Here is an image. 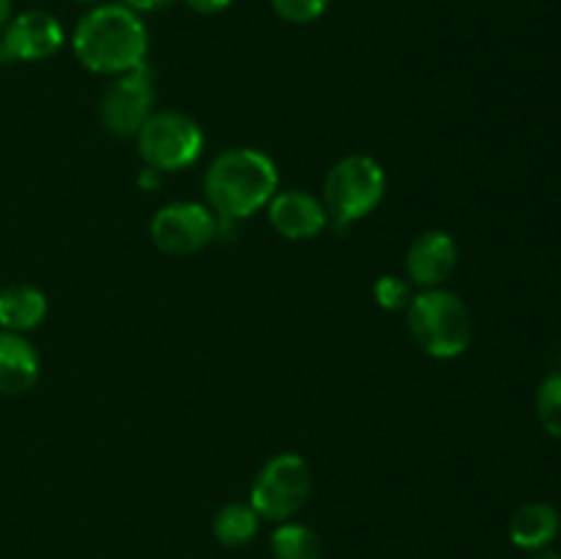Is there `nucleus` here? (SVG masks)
Masks as SVG:
<instances>
[{
	"instance_id": "obj_1",
	"label": "nucleus",
	"mask_w": 561,
	"mask_h": 559,
	"mask_svg": "<svg viewBox=\"0 0 561 559\" xmlns=\"http://www.w3.org/2000/svg\"><path fill=\"white\" fill-rule=\"evenodd\" d=\"M71 47L85 69L115 77L146 64L148 31L137 11L124 3H102L77 22Z\"/></svg>"
},
{
	"instance_id": "obj_2",
	"label": "nucleus",
	"mask_w": 561,
	"mask_h": 559,
	"mask_svg": "<svg viewBox=\"0 0 561 559\" xmlns=\"http://www.w3.org/2000/svg\"><path fill=\"white\" fill-rule=\"evenodd\" d=\"M279 173L257 148H228L217 153L203 175V192L219 219H247L277 195Z\"/></svg>"
},
{
	"instance_id": "obj_3",
	"label": "nucleus",
	"mask_w": 561,
	"mask_h": 559,
	"mask_svg": "<svg viewBox=\"0 0 561 559\" xmlns=\"http://www.w3.org/2000/svg\"><path fill=\"white\" fill-rule=\"evenodd\" d=\"M405 316H409L411 338L425 354L436 360H453L469 349L474 321L466 301L453 290L425 288L422 294H414L411 305L405 307Z\"/></svg>"
},
{
	"instance_id": "obj_4",
	"label": "nucleus",
	"mask_w": 561,
	"mask_h": 559,
	"mask_svg": "<svg viewBox=\"0 0 561 559\" xmlns=\"http://www.w3.org/2000/svg\"><path fill=\"white\" fill-rule=\"evenodd\" d=\"M387 192V173L367 153H351L332 164L323 181V206L337 230H348L362 217L373 214Z\"/></svg>"
},
{
	"instance_id": "obj_5",
	"label": "nucleus",
	"mask_w": 561,
	"mask_h": 559,
	"mask_svg": "<svg viewBox=\"0 0 561 559\" xmlns=\"http://www.w3.org/2000/svg\"><path fill=\"white\" fill-rule=\"evenodd\" d=\"M312 491V471L301 455H274L257 471L250 491V504L266 521H288L305 507Z\"/></svg>"
},
{
	"instance_id": "obj_6",
	"label": "nucleus",
	"mask_w": 561,
	"mask_h": 559,
	"mask_svg": "<svg viewBox=\"0 0 561 559\" xmlns=\"http://www.w3.org/2000/svg\"><path fill=\"white\" fill-rule=\"evenodd\" d=\"M137 153L162 173L190 168L203 153V129L184 113H153L137 132Z\"/></svg>"
},
{
	"instance_id": "obj_7",
	"label": "nucleus",
	"mask_w": 561,
	"mask_h": 559,
	"mask_svg": "<svg viewBox=\"0 0 561 559\" xmlns=\"http://www.w3.org/2000/svg\"><path fill=\"white\" fill-rule=\"evenodd\" d=\"M153 71L148 64L115 75V80L102 93V124L115 137H135L140 126L153 115Z\"/></svg>"
},
{
	"instance_id": "obj_8",
	"label": "nucleus",
	"mask_w": 561,
	"mask_h": 559,
	"mask_svg": "<svg viewBox=\"0 0 561 559\" xmlns=\"http://www.w3.org/2000/svg\"><path fill=\"white\" fill-rule=\"evenodd\" d=\"M219 233V219L203 203L179 201L159 208L151 219V239L168 255H192L211 244Z\"/></svg>"
},
{
	"instance_id": "obj_9",
	"label": "nucleus",
	"mask_w": 561,
	"mask_h": 559,
	"mask_svg": "<svg viewBox=\"0 0 561 559\" xmlns=\"http://www.w3.org/2000/svg\"><path fill=\"white\" fill-rule=\"evenodd\" d=\"M64 44V27L47 11H25L5 25L0 47L5 60H47Z\"/></svg>"
},
{
	"instance_id": "obj_10",
	"label": "nucleus",
	"mask_w": 561,
	"mask_h": 559,
	"mask_svg": "<svg viewBox=\"0 0 561 559\" xmlns=\"http://www.w3.org/2000/svg\"><path fill=\"white\" fill-rule=\"evenodd\" d=\"M458 266V244L447 230H425L416 236L405 255V272L414 285L442 288Z\"/></svg>"
},
{
	"instance_id": "obj_11",
	"label": "nucleus",
	"mask_w": 561,
	"mask_h": 559,
	"mask_svg": "<svg viewBox=\"0 0 561 559\" xmlns=\"http://www.w3.org/2000/svg\"><path fill=\"white\" fill-rule=\"evenodd\" d=\"M268 223L290 241L316 239L329 225V212L321 197L305 190H285L268 201Z\"/></svg>"
},
{
	"instance_id": "obj_12",
	"label": "nucleus",
	"mask_w": 561,
	"mask_h": 559,
	"mask_svg": "<svg viewBox=\"0 0 561 559\" xmlns=\"http://www.w3.org/2000/svg\"><path fill=\"white\" fill-rule=\"evenodd\" d=\"M38 381V354L20 332H0V392L22 395Z\"/></svg>"
},
{
	"instance_id": "obj_13",
	"label": "nucleus",
	"mask_w": 561,
	"mask_h": 559,
	"mask_svg": "<svg viewBox=\"0 0 561 559\" xmlns=\"http://www.w3.org/2000/svg\"><path fill=\"white\" fill-rule=\"evenodd\" d=\"M47 316V296L31 283H11L0 290V327L5 332H31Z\"/></svg>"
},
{
	"instance_id": "obj_14",
	"label": "nucleus",
	"mask_w": 561,
	"mask_h": 559,
	"mask_svg": "<svg viewBox=\"0 0 561 559\" xmlns=\"http://www.w3.org/2000/svg\"><path fill=\"white\" fill-rule=\"evenodd\" d=\"M559 510L546 502H529L515 510L510 518V540L526 551H540L548 548V543L557 540L559 535Z\"/></svg>"
},
{
	"instance_id": "obj_15",
	"label": "nucleus",
	"mask_w": 561,
	"mask_h": 559,
	"mask_svg": "<svg viewBox=\"0 0 561 559\" xmlns=\"http://www.w3.org/2000/svg\"><path fill=\"white\" fill-rule=\"evenodd\" d=\"M257 526H261V515L255 513L252 504L233 502L225 504L217 515H214V537L222 543L225 548H241L247 543L255 540Z\"/></svg>"
},
{
	"instance_id": "obj_16",
	"label": "nucleus",
	"mask_w": 561,
	"mask_h": 559,
	"mask_svg": "<svg viewBox=\"0 0 561 559\" xmlns=\"http://www.w3.org/2000/svg\"><path fill=\"white\" fill-rule=\"evenodd\" d=\"M274 559H323L321 537L305 524H279L272 532Z\"/></svg>"
},
{
	"instance_id": "obj_17",
	"label": "nucleus",
	"mask_w": 561,
	"mask_h": 559,
	"mask_svg": "<svg viewBox=\"0 0 561 559\" xmlns=\"http://www.w3.org/2000/svg\"><path fill=\"white\" fill-rule=\"evenodd\" d=\"M535 406L546 433L561 438V373H551V376L542 378V384L537 387Z\"/></svg>"
},
{
	"instance_id": "obj_18",
	"label": "nucleus",
	"mask_w": 561,
	"mask_h": 559,
	"mask_svg": "<svg viewBox=\"0 0 561 559\" xmlns=\"http://www.w3.org/2000/svg\"><path fill=\"white\" fill-rule=\"evenodd\" d=\"M329 3L332 0H272V9L279 20L290 25H310L318 16H323Z\"/></svg>"
},
{
	"instance_id": "obj_19",
	"label": "nucleus",
	"mask_w": 561,
	"mask_h": 559,
	"mask_svg": "<svg viewBox=\"0 0 561 559\" xmlns=\"http://www.w3.org/2000/svg\"><path fill=\"white\" fill-rule=\"evenodd\" d=\"M414 299V290H411V283L405 277H398V274H383L376 283V301L383 307V310H405Z\"/></svg>"
},
{
	"instance_id": "obj_20",
	"label": "nucleus",
	"mask_w": 561,
	"mask_h": 559,
	"mask_svg": "<svg viewBox=\"0 0 561 559\" xmlns=\"http://www.w3.org/2000/svg\"><path fill=\"white\" fill-rule=\"evenodd\" d=\"M233 0H184L186 9L197 11V14H219L225 11Z\"/></svg>"
},
{
	"instance_id": "obj_21",
	"label": "nucleus",
	"mask_w": 561,
	"mask_h": 559,
	"mask_svg": "<svg viewBox=\"0 0 561 559\" xmlns=\"http://www.w3.org/2000/svg\"><path fill=\"white\" fill-rule=\"evenodd\" d=\"M137 184H140V190H148V192H153V190H159V186H162V170H157V168H142L140 170V175H137Z\"/></svg>"
},
{
	"instance_id": "obj_22",
	"label": "nucleus",
	"mask_w": 561,
	"mask_h": 559,
	"mask_svg": "<svg viewBox=\"0 0 561 559\" xmlns=\"http://www.w3.org/2000/svg\"><path fill=\"white\" fill-rule=\"evenodd\" d=\"M118 3H124L126 9H131V11H137V14H142V11L164 9V5H168L170 0H118Z\"/></svg>"
},
{
	"instance_id": "obj_23",
	"label": "nucleus",
	"mask_w": 561,
	"mask_h": 559,
	"mask_svg": "<svg viewBox=\"0 0 561 559\" xmlns=\"http://www.w3.org/2000/svg\"><path fill=\"white\" fill-rule=\"evenodd\" d=\"M11 20V0H0V27L9 25Z\"/></svg>"
},
{
	"instance_id": "obj_24",
	"label": "nucleus",
	"mask_w": 561,
	"mask_h": 559,
	"mask_svg": "<svg viewBox=\"0 0 561 559\" xmlns=\"http://www.w3.org/2000/svg\"><path fill=\"white\" fill-rule=\"evenodd\" d=\"M529 559H561L557 551H548V548H540V551H535L531 554Z\"/></svg>"
},
{
	"instance_id": "obj_25",
	"label": "nucleus",
	"mask_w": 561,
	"mask_h": 559,
	"mask_svg": "<svg viewBox=\"0 0 561 559\" xmlns=\"http://www.w3.org/2000/svg\"><path fill=\"white\" fill-rule=\"evenodd\" d=\"M77 3H102V0H77Z\"/></svg>"
},
{
	"instance_id": "obj_26",
	"label": "nucleus",
	"mask_w": 561,
	"mask_h": 559,
	"mask_svg": "<svg viewBox=\"0 0 561 559\" xmlns=\"http://www.w3.org/2000/svg\"><path fill=\"white\" fill-rule=\"evenodd\" d=\"M3 60H5V58H3V47H0V64H3Z\"/></svg>"
}]
</instances>
